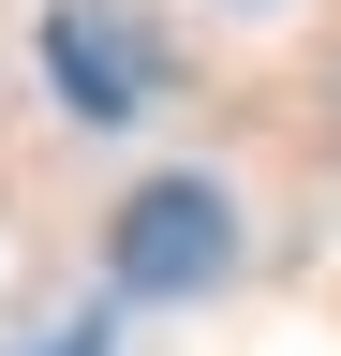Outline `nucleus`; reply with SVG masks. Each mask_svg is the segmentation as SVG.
<instances>
[{
	"mask_svg": "<svg viewBox=\"0 0 341 356\" xmlns=\"http://www.w3.org/2000/svg\"><path fill=\"white\" fill-rule=\"evenodd\" d=\"M30 60H45V89H60L74 119H134V104H149V30L104 15V0H45Z\"/></svg>",
	"mask_w": 341,
	"mask_h": 356,
	"instance_id": "2",
	"label": "nucleus"
},
{
	"mask_svg": "<svg viewBox=\"0 0 341 356\" xmlns=\"http://www.w3.org/2000/svg\"><path fill=\"white\" fill-rule=\"evenodd\" d=\"M104 282L149 297V312L238 282V193H223V178H149V193H119V222H104Z\"/></svg>",
	"mask_w": 341,
	"mask_h": 356,
	"instance_id": "1",
	"label": "nucleus"
}]
</instances>
